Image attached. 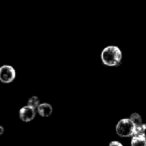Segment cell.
Here are the masks:
<instances>
[{"label":"cell","instance_id":"obj_1","mask_svg":"<svg viewBox=\"0 0 146 146\" xmlns=\"http://www.w3.org/2000/svg\"><path fill=\"white\" fill-rule=\"evenodd\" d=\"M101 57H102V62L105 65L114 67V66L119 65L120 62H121L122 53L119 47L110 45V46L106 47L102 50Z\"/></svg>","mask_w":146,"mask_h":146},{"label":"cell","instance_id":"obj_2","mask_svg":"<svg viewBox=\"0 0 146 146\" xmlns=\"http://www.w3.org/2000/svg\"><path fill=\"white\" fill-rule=\"evenodd\" d=\"M135 125L131 119H122L116 125V133L122 138H127L133 135Z\"/></svg>","mask_w":146,"mask_h":146},{"label":"cell","instance_id":"obj_3","mask_svg":"<svg viewBox=\"0 0 146 146\" xmlns=\"http://www.w3.org/2000/svg\"><path fill=\"white\" fill-rule=\"evenodd\" d=\"M15 78V71L13 67L9 65H3L0 67V81L3 83H10Z\"/></svg>","mask_w":146,"mask_h":146},{"label":"cell","instance_id":"obj_4","mask_svg":"<svg viewBox=\"0 0 146 146\" xmlns=\"http://www.w3.org/2000/svg\"><path fill=\"white\" fill-rule=\"evenodd\" d=\"M35 109L27 105L22 107L19 111V117L24 122H29L34 120L35 116Z\"/></svg>","mask_w":146,"mask_h":146},{"label":"cell","instance_id":"obj_5","mask_svg":"<svg viewBox=\"0 0 146 146\" xmlns=\"http://www.w3.org/2000/svg\"><path fill=\"white\" fill-rule=\"evenodd\" d=\"M37 111L40 116L48 117L52 113V107L49 104H46V103L40 104L37 108Z\"/></svg>","mask_w":146,"mask_h":146},{"label":"cell","instance_id":"obj_6","mask_svg":"<svg viewBox=\"0 0 146 146\" xmlns=\"http://www.w3.org/2000/svg\"><path fill=\"white\" fill-rule=\"evenodd\" d=\"M133 136L143 137L146 139V124H141L139 126H136L134 129Z\"/></svg>","mask_w":146,"mask_h":146},{"label":"cell","instance_id":"obj_7","mask_svg":"<svg viewBox=\"0 0 146 146\" xmlns=\"http://www.w3.org/2000/svg\"><path fill=\"white\" fill-rule=\"evenodd\" d=\"M131 145L132 146H146V139L143 137L133 136Z\"/></svg>","mask_w":146,"mask_h":146},{"label":"cell","instance_id":"obj_8","mask_svg":"<svg viewBox=\"0 0 146 146\" xmlns=\"http://www.w3.org/2000/svg\"><path fill=\"white\" fill-rule=\"evenodd\" d=\"M130 119L133 122V124L135 125V127L136 126H139V125L142 124V118H141V116L138 113L132 114L131 116H130Z\"/></svg>","mask_w":146,"mask_h":146},{"label":"cell","instance_id":"obj_9","mask_svg":"<svg viewBox=\"0 0 146 146\" xmlns=\"http://www.w3.org/2000/svg\"><path fill=\"white\" fill-rule=\"evenodd\" d=\"M28 105L32 107V108H34V109H36L40 105V99L37 97H35V96L31 97L28 99Z\"/></svg>","mask_w":146,"mask_h":146},{"label":"cell","instance_id":"obj_10","mask_svg":"<svg viewBox=\"0 0 146 146\" xmlns=\"http://www.w3.org/2000/svg\"><path fill=\"white\" fill-rule=\"evenodd\" d=\"M108 146H123L122 145V144H120V142H118V141H113V142H111L110 144H109V145Z\"/></svg>","mask_w":146,"mask_h":146},{"label":"cell","instance_id":"obj_11","mask_svg":"<svg viewBox=\"0 0 146 146\" xmlns=\"http://www.w3.org/2000/svg\"><path fill=\"white\" fill-rule=\"evenodd\" d=\"M3 132H4V129H3V127H2V126H0V136L3 133Z\"/></svg>","mask_w":146,"mask_h":146}]
</instances>
